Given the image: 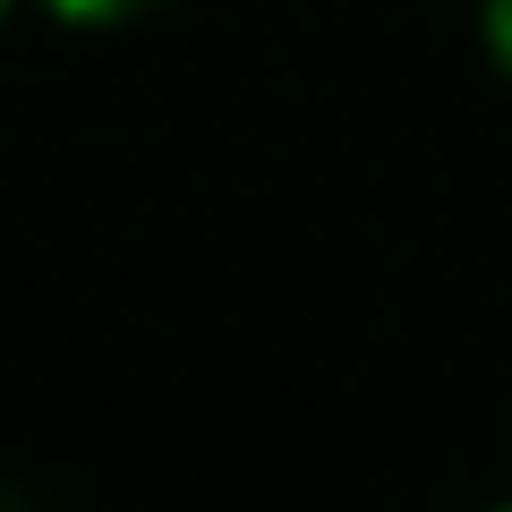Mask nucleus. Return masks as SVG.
I'll return each instance as SVG.
<instances>
[{"label":"nucleus","mask_w":512,"mask_h":512,"mask_svg":"<svg viewBox=\"0 0 512 512\" xmlns=\"http://www.w3.org/2000/svg\"><path fill=\"white\" fill-rule=\"evenodd\" d=\"M504 512H512V504H504Z\"/></svg>","instance_id":"39448f33"},{"label":"nucleus","mask_w":512,"mask_h":512,"mask_svg":"<svg viewBox=\"0 0 512 512\" xmlns=\"http://www.w3.org/2000/svg\"><path fill=\"white\" fill-rule=\"evenodd\" d=\"M52 18H69V26H120V18H146L154 0H43Z\"/></svg>","instance_id":"f257e3e1"},{"label":"nucleus","mask_w":512,"mask_h":512,"mask_svg":"<svg viewBox=\"0 0 512 512\" xmlns=\"http://www.w3.org/2000/svg\"><path fill=\"white\" fill-rule=\"evenodd\" d=\"M0 512H18V504H0Z\"/></svg>","instance_id":"7ed1b4c3"},{"label":"nucleus","mask_w":512,"mask_h":512,"mask_svg":"<svg viewBox=\"0 0 512 512\" xmlns=\"http://www.w3.org/2000/svg\"><path fill=\"white\" fill-rule=\"evenodd\" d=\"M487 52H495V69L512 77V0H487Z\"/></svg>","instance_id":"f03ea898"},{"label":"nucleus","mask_w":512,"mask_h":512,"mask_svg":"<svg viewBox=\"0 0 512 512\" xmlns=\"http://www.w3.org/2000/svg\"><path fill=\"white\" fill-rule=\"evenodd\" d=\"M0 9H9V0H0Z\"/></svg>","instance_id":"20e7f679"}]
</instances>
